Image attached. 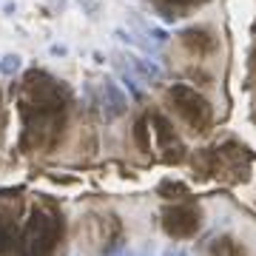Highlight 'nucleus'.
Segmentation results:
<instances>
[{
    "instance_id": "f257e3e1",
    "label": "nucleus",
    "mask_w": 256,
    "mask_h": 256,
    "mask_svg": "<svg viewBox=\"0 0 256 256\" xmlns=\"http://www.w3.org/2000/svg\"><path fill=\"white\" fill-rule=\"evenodd\" d=\"M52 239H54V216H48L43 210H34L26 228L20 256H46L48 248H52Z\"/></svg>"
},
{
    "instance_id": "f03ea898",
    "label": "nucleus",
    "mask_w": 256,
    "mask_h": 256,
    "mask_svg": "<svg viewBox=\"0 0 256 256\" xmlns=\"http://www.w3.org/2000/svg\"><path fill=\"white\" fill-rule=\"evenodd\" d=\"M200 228V214L194 208H168L165 210V230L171 236H191Z\"/></svg>"
},
{
    "instance_id": "7ed1b4c3",
    "label": "nucleus",
    "mask_w": 256,
    "mask_h": 256,
    "mask_svg": "<svg viewBox=\"0 0 256 256\" xmlns=\"http://www.w3.org/2000/svg\"><path fill=\"white\" fill-rule=\"evenodd\" d=\"M126 108H128L126 94L117 88V82L106 77L102 80V114H106V120H114L120 114H126Z\"/></svg>"
},
{
    "instance_id": "20e7f679",
    "label": "nucleus",
    "mask_w": 256,
    "mask_h": 256,
    "mask_svg": "<svg viewBox=\"0 0 256 256\" xmlns=\"http://www.w3.org/2000/svg\"><path fill=\"white\" fill-rule=\"evenodd\" d=\"M122 60H126L131 68H134V74H137L140 80H146L148 86L151 82H156L160 77H162V68L154 63V60H148V57H142V54H134V52H122Z\"/></svg>"
},
{
    "instance_id": "39448f33",
    "label": "nucleus",
    "mask_w": 256,
    "mask_h": 256,
    "mask_svg": "<svg viewBox=\"0 0 256 256\" xmlns=\"http://www.w3.org/2000/svg\"><path fill=\"white\" fill-rule=\"evenodd\" d=\"M111 63H114V72H117L120 82L128 88V94H131L134 100H140V97H142V80L134 74V68H131V66H128L120 54H114V60H111Z\"/></svg>"
},
{
    "instance_id": "423d86ee",
    "label": "nucleus",
    "mask_w": 256,
    "mask_h": 256,
    "mask_svg": "<svg viewBox=\"0 0 256 256\" xmlns=\"http://www.w3.org/2000/svg\"><path fill=\"white\" fill-rule=\"evenodd\" d=\"M20 68H23V57L20 54H3L0 57V72L6 74V77H14Z\"/></svg>"
},
{
    "instance_id": "0eeeda50",
    "label": "nucleus",
    "mask_w": 256,
    "mask_h": 256,
    "mask_svg": "<svg viewBox=\"0 0 256 256\" xmlns=\"http://www.w3.org/2000/svg\"><path fill=\"white\" fill-rule=\"evenodd\" d=\"M48 52H52V57H66V54H68V48L60 46V43H54V46L48 48Z\"/></svg>"
},
{
    "instance_id": "6e6552de",
    "label": "nucleus",
    "mask_w": 256,
    "mask_h": 256,
    "mask_svg": "<svg viewBox=\"0 0 256 256\" xmlns=\"http://www.w3.org/2000/svg\"><path fill=\"white\" fill-rule=\"evenodd\" d=\"M3 12H6V14H14V3H12V0L9 3H3Z\"/></svg>"
},
{
    "instance_id": "1a4fd4ad",
    "label": "nucleus",
    "mask_w": 256,
    "mask_h": 256,
    "mask_svg": "<svg viewBox=\"0 0 256 256\" xmlns=\"http://www.w3.org/2000/svg\"><path fill=\"white\" fill-rule=\"evenodd\" d=\"M151 256H154V254H151Z\"/></svg>"
}]
</instances>
